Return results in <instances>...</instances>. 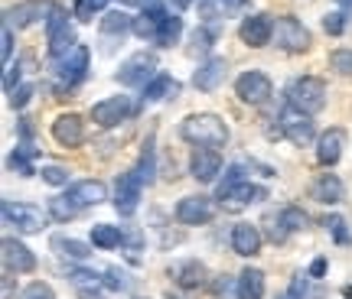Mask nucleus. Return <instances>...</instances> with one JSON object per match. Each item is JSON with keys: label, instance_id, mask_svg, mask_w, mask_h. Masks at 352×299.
Returning <instances> with one entry per match:
<instances>
[{"label": "nucleus", "instance_id": "30", "mask_svg": "<svg viewBox=\"0 0 352 299\" xmlns=\"http://www.w3.org/2000/svg\"><path fill=\"white\" fill-rule=\"evenodd\" d=\"M91 244L101 250H114L124 244V231L114 228V224H95V228H91Z\"/></svg>", "mask_w": 352, "mask_h": 299}, {"label": "nucleus", "instance_id": "8", "mask_svg": "<svg viewBox=\"0 0 352 299\" xmlns=\"http://www.w3.org/2000/svg\"><path fill=\"white\" fill-rule=\"evenodd\" d=\"M277 124H280V134L294 143V147H307V143H314L316 137V127H314V117L310 114H300L294 111V108H284L280 117H277Z\"/></svg>", "mask_w": 352, "mask_h": 299}, {"label": "nucleus", "instance_id": "44", "mask_svg": "<svg viewBox=\"0 0 352 299\" xmlns=\"http://www.w3.org/2000/svg\"><path fill=\"white\" fill-rule=\"evenodd\" d=\"M20 299H56L52 296V289L46 283H30V287L20 293Z\"/></svg>", "mask_w": 352, "mask_h": 299}, {"label": "nucleus", "instance_id": "49", "mask_svg": "<svg viewBox=\"0 0 352 299\" xmlns=\"http://www.w3.org/2000/svg\"><path fill=\"white\" fill-rule=\"evenodd\" d=\"M219 3H222V7H241L245 0H219Z\"/></svg>", "mask_w": 352, "mask_h": 299}, {"label": "nucleus", "instance_id": "14", "mask_svg": "<svg viewBox=\"0 0 352 299\" xmlns=\"http://www.w3.org/2000/svg\"><path fill=\"white\" fill-rule=\"evenodd\" d=\"M222 173V156L215 147H196L189 156V176L196 182H215Z\"/></svg>", "mask_w": 352, "mask_h": 299}, {"label": "nucleus", "instance_id": "18", "mask_svg": "<svg viewBox=\"0 0 352 299\" xmlns=\"http://www.w3.org/2000/svg\"><path fill=\"white\" fill-rule=\"evenodd\" d=\"M3 267L10 270V274H30V270H36V257H33V250L20 244L16 237H3Z\"/></svg>", "mask_w": 352, "mask_h": 299}, {"label": "nucleus", "instance_id": "19", "mask_svg": "<svg viewBox=\"0 0 352 299\" xmlns=\"http://www.w3.org/2000/svg\"><path fill=\"white\" fill-rule=\"evenodd\" d=\"M170 276L179 289H199L206 283V263L202 261H176L170 267Z\"/></svg>", "mask_w": 352, "mask_h": 299}, {"label": "nucleus", "instance_id": "51", "mask_svg": "<svg viewBox=\"0 0 352 299\" xmlns=\"http://www.w3.org/2000/svg\"><path fill=\"white\" fill-rule=\"evenodd\" d=\"M173 3H176V7H179V10H186V7H189V3H192V0H173Z\"/></svg>", "mask_w": 352, "mask_h": 299}, {"label": "nucleus", "instance_id": "20", "mask_svg": "<svg viewBox=\"0 0 352 299\" xmlns=\"http://www.w3.org/2000/svg\"><path fill=\"white\" fill-rule=\"evenodd\" d=\"M226 72H228L226 59H219V56H209V59L199 65V72L192 75V85L199 88V91H215V88L226 82Z\"/></svg>", "mask_w": 352, "mask_h": 299}, {"label": "nucleus", "instance_id": "37", "mask_svg": "<svg viewBox=\"0 0 352 299\" xmlns=\"http://www.w3.org/2000/svg\"><path fill=\"white\" fill-rule=\"evenodd\" d=\"M212 39H215L212 26H199V29L192 33V56H209V49H212Z\"/></svg>", "mask_w": 352, "mask_h": 299}, {"label": "nucleus", "instance_id": "38", "mask_svg": "<svg viewBox=\"0 0 352 299\" xmlns=\"http://www.w3.org/2000/svg\"><path fill=\"white\" fill-rule=\"evenodd\" d=\"M101 280H104V287L114 289V293H124V289H131V276H127L121 267H108Z\"/></svg>", "mask_w": 352, "mask_h": 299}, {"label": "nucleus", "instance_id": "40", "mask_svg": "<svg viewBox=\"0 0 352 299\" xmlns=\"http://www.w3.org/2000/svg\"><path fill=\"white\" fill-rule=\"evenodd\" d=\"M108 3H111V0H76V16L82 23H88V20H91L98 10H104Z\"/></svg>", "mask_w": 352, "mask_h": 299}, {"label": "nucleus", "instance_id": "6", "mask_svg": "<svg viewBox=\"0 0 352 299\" xmlns=\"http://www.w3.org/2000/svg\"><path fill=\"white\" fill-rule=\"evenodd\" d=\"M134 114H138V104L127 98V95H118V98L98 101V104L91 108V121H95L98 127H104V130H111V127L131 121Z\"/></svg>", "mask_w": 352, "mask_h": 299}, {"label": "nucleus", "instance_id": "7", "mask_svg": "<svg viewBox=\"0 0 352 299\" xmlns=\"http://www.w3.org/2000/svg\"><path fill=\"white\" fill-rule=\"evenodd\" d=\"M267 199V189L264 186H254L252 179H245L239 186H228V189H219L215 192V202L226 208V212H241V208H248L254 202H264Z\"/></svg>", "mask_w": 352, "mask_h": 299}, {"label": "nucleus", "instance_id": "23", "mask_svg": "<svg viewBox=\"0 0 352 299\" xmlns=\"http://www.w3.org/2000/svg\"><path fill=\"white\" fill-rule=\"evenodd\" d=\"M101 29V39L104 43H111V39H121L127 36V33H134V16H127L124 10H111V13H104V20L98 23Z\"/></svg>", "mask_w": 352, "mask_h": 299}, {"label": "nucleus", "instance_id": "46", "mask_svg": "<svg viewBox=\"0 0 352 299\" xmlns=\"http://www.w3.org/2000/svg\"><path fill=\"white\" fill-rule=\"evenodd\" d=\"M10 59H13V26L3 23V62L10 65Z\"/></svg>", "mask_w": 352, "mask_h": 299}, {"label": "nucleus", "instance_id": "47", "mask_svg": "<svg viewBox=\"0 0 352 299\" xmlns=\"http://www.w3.org/2000/svg\"><path fill=\"white\" fill-rule=\"evenodd\" d=\"M307 274H310V276H316V280H320V276L327 274V257H316V261L310 263V270H307Z\"/></svg>", "mask_w": 352, "mask_h": 299}, {"label": "nucleus", "instance_id": "25", "mask_svg": "<svg viewBox=\"0 0 352 299\" xmlns=\"http://www.w3.org/2000/svg\"><path fill=\"white\" fill-rule=\"evenodd\" d=\"M314 195H316V202H323V205H336V202L346 199V186H342L340 176L327 173V176H320V179H316Z\"/></svg>", "mask_w": 352, "mask_h": 299}, {"label": "nucleus", "instance_id": "16", "mask_svg": "<svg viewBox=\"0 0 352 299\" xmlns=\"http://www.w3.org/2000/svg\"><path fill=\"white\" fill-rule=\"evenodd\" d=\"M52 140L65 150H76L85 143V121L78 114H59L52 121Z\"/></svg>", "mask_w": 352, "mask_h": 299}, {"label": "nucleus", "instance_id": "5", "mask_svg": "<svg viewBox=\"0 0 352 299\" xmlns=\"http://www.w3.org/2000/svg\"><path fill=\"white\" fill-rule=\"evenodd\" d=\"M0 212H3V224H7V228H16V231H23V235H36V231H43V224H46L43 208L30 205V202L3 199Z\"/></svg>", "mask_w": 352, "mask_h": 299}, {"label": "nucleus", "instance_id": "36", "mask_svg": "<svg viewBox=\"0 0 352 299\" xmlns=\"http://www.w3.org/2000/svg\"><path fill=\"white\" fill-rule=\"evenodd\" d=\"M69 283H72L76 289H98L101 276L91 274V270H78V267H72V270H69Z\"/></svg>", "mask_w": 352, "mask_h": 299}, {"label": "nucleus", "instance_id": "2", "mask_svg": "<svg viewBox=\"0 0 352 299\" xmlns=\"http://www.w3.org/2000/svg\"><path fill=\"white\" fill-rule=\"evenodd\" d=\"M287 104L294 111L314 117V114L323 111V104H327V85H323L320 78H314V75H300V78H294L287 88Z\"/></svg>", "mask_w": 352, "mask_h": 299}, {"label": "nucleus", "instance_id": "32", "mask_svg": "<svg viewBox=\"0 0 352 299\" xmlns=\"http://www.w3.org/2000/svg\"><path fill=\"white\" fill-rule=\"evenodd\" d=\"M134 173H138V179L144 182V186H151L153 176H157V156H153V140H147L144 143V153H140L138 166H134Z\"/></svg>", "mask_w": 352, "mask_h": 299}, {"label": "nucleus", "instance_id": "9", "mask_svg": "<svg viewBox=\"0 0 352 299\" xmlns=\"http://www.w3.org/2000/svg\"><path fill=\"white\" fill-rule=\"evenodd\" d=\"M274 43L284 52H307L310 49V29L297 16H280L274 23Z\"/></svg>", "mask_w": 352, "mask_h": 299}, {"label": "nucleus", "instance_id": "10", "mask_svg": "<svg viewBox=\"0 0 352 299\" xmlns=\"http://www.w3.org/2000/svg\"><path fill=\"white\" fill-rule=\"evenodd\" d=\"M153 75H157V59H153L151 52H138V56H131L127 62H121L118 82L127 88H147Z\"/></svg>", "mask_w": 352, "mask_h": 299}, {"label": "nucleus", "instance_id": "24", "mask_svg": "<svg viewBox=\"0 0 352 299\" xmlns=\"http://www.w3.org/2000/svg\"><path fill=\"white\" fill-rule=\"evenodd\" d=\"M176 95H179V82L166 72H157L151 78V85L144 88V101H147V104H160V101H170V98H176Z\"/></svg>", "mask_w": 352, "mask_h": 299}, {"label": "nucleus", "instance_id": "26", "mask_svg": "<svg viewBox=\"0 0 352 299\" xmlns=\"http://www.w3.org/2000/svg\"><path fill=\"white\" fill-rule=\"evenodd\" d=\"M52 250L63 257V261H88L91 257V248L88 244H82V241H76V237H65V235H56L52 237Z\"/></svg>", "mask_w": 352, "mask_h": 299}, {"label": "nucleus", "instance_id": "31", "mask_svg": "<svg viewBox=\"0 0 352 299\" xmlns=\"http://www.w3.org/2000/svg\"><path fill=\"white\" fill-rule=\"evenodd\" d=\"M183 36V20L179 16H173V13H166L164 23H160V29H157V39H153V46H160V49H170V46H176V39Z\"/></svg>", "mask_w": 352, "mask_h": 299}, {"label": "nucleus", "instance_id": "35", "mask_svg": "<svg viewBox=\"0 0 352 299\" xmlns=\"http://www.w3.org/2000/svg\"><path fill=\"white\" fill-rule=\"evenodd\" d=\"M76 215H78V208L69 199H65V195H56V199H50V218H52V222H63L65 224V222H72Z\"/></svg>", "mask_w": 352, "mask_h": 299}, {"label": "nucleus", "instance_id": "11", "mask_svg": "<svg viewBox=\"0 0 352 299\" xmlns=\"http://www.w3.org/2000/svg\"><path fill=\"white\" fill-rule=\"evenodd\" d=\"M271 91H274L271 78H267L264 72H258V69H252V72H241L239 82H235V95H239L245 104H252V108H261V104H267Z\"/></svg>", "mask_w": 352, "mask_h": 299}, {"label": "nucleus", "instance_id": "12", "mask_svg": "<svg viewBox=\"0 0 352 299\" xmlns=\"http://www.w3.org/2000/svg\"><path fill=\"white\" fill-rule=\"evenodd\" d=\"M140 195H144V182L138 179L134 169H127L124 176H118V186H114V208H118L121 218H131V215L138 212Z\"/></svg>", "mask_w": 352, "mask_h": 299}, {"label": "nucleus", "instance_id": "27", "mask_svg": "<svg viewBox=\"0 0 352 299\" xmlns=\"http://www.w3.org/2000/svg\"><path fill=\"white\" fill-rule=\"evenodd\" d=\"M239 299H264V274L258 267H245V270H241Z\"/></svg>", "mask_w": 352, "mask_h": 299}, {"label": "nucleus", "instance_id": "15", "mask_svg": "<svg viewBox=\"0 0 352 299\" xmlns=\"http://www.w3.org/2000/svg\"><path fill=\"white\" fill-rule=\"evenodd\" d=\"M239 36L245 46H252V49H264L271 36H274V20L267 16V13H254V16H245L239 26Z\"/></svg>", "mask_w": 352, "mask_h": 299}, {"label": "nucleus", "instance_id": "29", "mask_svg": "<svg viewBox=\"0 0 352 299\" xmlns=\"http://www.w3.org/2000/svg\"><path fill=\"white\" fill-rule=\"evenodd\" d=\"M3 20H7V26L23 29V26L43 20V7H39V3H20V7H10V10L3 13Z\"/></svg>", "mask_w": 352, "mask_h": 299}, {"label": "nucleus", "instance_id": "17", "mask_svg": "<svg viewBox=\"0 0 352 299\" xmlns=\"http://www.w3.org/2000/svg\"><path fill=\"white\" fill-rule=\"evenodd\" d=\"M65 199L72 202L78 212H85V208L101 205V202L108 199V189H104V182H98V179H82V182L65 186Z\"/></svg>", "mask_w": 352, "mask_h": 299}, {"label": "nucleus", "instance_id": "42", "mask_svg": "<svg viewBox=\"0 0 352 299\" xmlns=\"http://www.w3.org/2000/svg\"><path fill=\"white\" fill-rule=\"evenodd\" d=\"M346 16L349 13H327L323 16V29H327L329 36H342L346 33Z\"/></svg>", "mask_w": 352, "mask_h": 299}, {"label": "nucleus", "instance_id": "4", "mask_svg": "<svg viewBox=\"0 0 352 299\" xmlns=\"http://www.w3.org/2000/svg\"><path fill=\"white\" fill-rule=\"evenodd\" d=\"M72 16L65 7H56L52 3L46 10V39H50V56L52 59H63L76 49V33H72Z\"/></svg>", "mask_w": 352, "mask_h": 299}, {"label": "nucleus", "instance_id": "39", "mask_svg": "<svg viewBox=\"0 0 352 299\" xmlns=\"http://www.w3.org/2000/svg\"><path fill=\"white\" fill-rule=\"evenodd\" d=\"M329 69L352 78V49H333L329 52Z\"/></svg>", "mask_w": 352, "mask_h": 299}, {"label": "nucleus", "instance_id": "43", "mask_svg": "<svg viewBox=\"0 0 352 299\" xmlns=\"http://www.w3.org/2000/svg\"><path fill=\"white\" fill-rule=\"evenodd\" d=\"M215 296L219 299L239 296V280H232V276H215Z\"/></svg>", "mask_w": 352, "mask_h": 299}, {"label": "nucleus", "instance_id": "13", "mask_svg": "<svg viewBox=\"0 0 352 299\" xmlns=\"http://www.w3.org/2000/svg\"><path fill=\"white\" fill-rule=\"evenodd\" d=\"M215 218V202L209 195H186L176 202V222L179 224H209Z\"/></svg>", "mask_w": 352, "mask_h": 299}, {"label": "nucleus", "instance_id": "28", "mask_svg": "<svg viewBox=\"0 0 352 299\" xmlns=\"http://www.w3.org/2000/svg\"><path fill=\"white\" fill-rule=\"evenodd\" d=\"M33 156H36V150H33V140H20L16 147H13L10 160H7V166H10L13 173L20 176H33Z\"/></svg>", "mask_w": 352, "mask_h": 299}, {"label": "nucleus", "instance_id": "34", "mask_svg": "<svg viewBox=\"0 0 352 299\" xmlns=\"http://www.w3.org/2000/svg\"><path fill=\"white\" fill-rule=\"evenodd\" d=\"M323 228L333 235V241H336V244H342V248H346V244H352L349 224H346V218H342V215H327V218H323Z\"/></svg>", "mask_w": 352, "mask_h": 299}, {"label": "nucleus", "instance_id": "21", "mask_svg": "<svg viewBox=\"0 0 352 299\" xmlns=\"http://www.w3.org/2000/svg\"><path fill=\"white\" fill-rule=\"evenodd\" d=\"M261 244H264L261 228H254V224H235L232 228V250L239 257H254L261 250Z\"/></svg>", "mask_w": 352, "mask_h": 299}, {"label": "nucleus", "instance_id": "3", "mask_svg": "<svg viewBox=\"0 0 352 299\" xmlns=\"http://www.w3.org/2000/svg\"><path fill=\"white\" fill-rule=\"evenodd\" d=\"M88 62H91V52H88V46H76L69 56L56 59V69H52V88H56V95L72 91V88L85 78Z\"/></svg>", "mask_w": 352, "mask_h": 299}, {"label": "nucleus", "instance_id": "45", "mask_svg": "<svg viewBox=\"0 0 352 299\" xmlns=\"http://www.w3.org/2000/svg\"><path fill=\"white\" fill-rule=\"evenodd\" d=\"M33 95V85H20L10 91V108H26V101Z\"/></svg>", "mask_w": 352, "mask_h": 299}, {"label": "nucleus", "instance_id": "41", "mask_svg": "<svg viewBox=\"0 0 352 299\" xmlns=\"http://www.w3.org/2000/svg\"><path fill=\"white\" fill-rule=\"evenodd\" d=\"M39 176L46 186H69V169H63V166H43Z\"/></svg>", "mask_w": 352, "mask_h": 299}, {"label": "nucleus", "instance_id": "22", "mask_svg": "<svg viewBox=\"0 0 352 299\" xmlns=\"http://www.w3.org/2000/svg\"><path fill=\"white\" fill-rule=\"evenodd\" d=\"M342 150H346V130L333 127V130H327V134L320 137V143H316V160H320V166H336L342 156Z\"/></svg>", "mask_w": 352, "mask_h": 299}, {"label": "nucleus", "instance_id": "50", "mask_svg": "<svg viewBox=\"0 0 352 299\" xmlns=\"http://www.w3.org/2000/svg\"><path fill=\"white\" fill-rule=\"evenodd\" d=\"M336 3H340V7H342L346 13H352V0H336Z\"/></svg>", "mask_w": 352, "mask_h": 299}, {"label": "nucleus", "instance_id": "48", "mask_svg": "<svg viewBox=\"0 0 352 299\" xmlns=\"http://www.w3.org/2000/svg\"><path fill=\"white\" fill-rule=\"evenodd\" d=\"M78 299H104V296H98V289H78Z\"/></svg>", "mask_w": 352, "mask_h": 299}, {"label": "nucleus", "instance_id": "1", "mask_svg": "<svg viewBox=\"0 0 352 299\" xmlns=\"http://www.w3.org/2000/svg\"><path fill=\"white\" fill-rule=\"evenodd\" d=\"M179 137L192 147H226L228 127L219 114H189L179 124Z\"/></svg>", "mask_w": 352, "mask_h": 299}, {"label": "nucleus", "instance_id": "33", "mask_svg": "<svg viewBox=\"0 0 352 299\" xmlns=\"http://www.w3.org/2000/svg\"><path fill=\"white\" fill-rule=\"evenodd\" d=\"M277 222H280L290 231V235H294V231H303V228L310 224V218H307V212H303V208H297V205H287V208H280V212H277Z\"/></svg>", "mask_w": 352, "mask_h": 299}, {"label": "nucleus", "instance_id": "52", "mask_svg": "<svg viewBox=\"0 0 352 299\" xmlns=\"http://www.w3.org/2000/svg\"><path fill=\"white\" fill-rule=\"evenodd\" d=\"M166 299H176V296H173V293H170V296H166Z\"/></svg>", "mask_w": 352, "mask_h": 299}]
</instances>
